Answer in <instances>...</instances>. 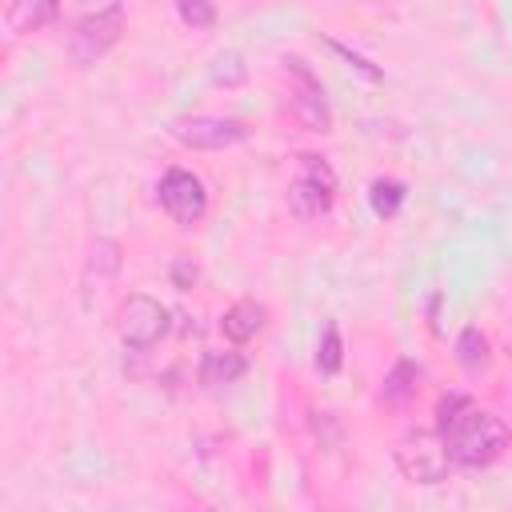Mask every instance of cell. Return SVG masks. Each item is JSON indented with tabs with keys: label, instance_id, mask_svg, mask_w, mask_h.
<instances>
[{
	"label": "cell",
	"instance_id": "obj_6",
	"mask_svg": "<svg viewBox=\"0 0 512 512\" xmlns=\"http://www.w3.org/2000/svg\"><path fill=\"white\" fill-rule=\"evenodd\" d=\"M156 200L160 208L176 220V224H200L204 212H208V192H204V180L188 168H168L156 184Z\"/></svg>",
	"mask_w": 512,
	"mask_h": 512
},
{
	"label": "cell",
	"instance_id": "obj_15",
	"mask_svg": "<svg viewBox=\"0 0 512 512\" xmlns=\"http://www.w3.org/2000/svg\"><path fill=\"white\" fill-rule=\"evenodd\" d=\"M404 184L400 180H372V188H368V200H372V212L376 216H396V208L404 204Z\"/></svg>",
	"mask_w": 512,
	"mask_h": 512
},
{
	"label": "cell",
	"instance_id": "obj_19",
	"mask_svg": "<svg viewBox=\"0 0 512 512\" xmlns=\"http://www.w3.org/2000/svg\"><path fill=\"white\" fill-rule=\"evenodd\" d=\"M508 356H512V336H508Z\"/></svg>",
	"mask_w": 512,
	"mask_h": 512
},
{
	"label": "cell",
	"instance_id": "obj_3",
	"mask_svg": "<svg viewBox=\"0 0 512 512\" xmlns=\"http://www.w3.org/2000/svg\"><path fill=\"white\" fill-rule=\"evenodd\" d=\"M336 172L324 156H300V176L288 184V212L296 220H320L332 212Z\"/></svg>",
	"mask_w": 512,
	"mask_h": 512
},
{
	"label": "cell",
	"instance_id": "obj_11",
	"mask_svg": "<svg viewBox=\"0 0 512 512\" xmlns=\"http://www.w3.org/2000/svg\"><path fill=\"white\" fill-rule=\"evenodd\" d=\"M260 328H264V308H260L256 300H236V304L224 312V320H220V332H224L232 344L252 340Z\"/></svg>",
	"mask_w": 512,
	"mask_h": 512
},
{
	"label": "cell",
	"instance_id": "obj_7",
	"mask_svg": "<svg viewBox=\"0 0 512 512\" xmlns=\"http://www.w3.org/2000/svg\"><path fill=\"white\" fill-rule=\"evenodd\" d=\"M172 132L180 144L200 148V152H220V148H232L244 140V124L232 116H188Z\"/></svg>",
	"mask_w": 512,
	"mask_h": 512
},
{
	"label": "cell",
	"instance_id": "obj_18",
	"mask_svg": "<svg viewBox=\"0 0 512 512\" xmlns=\"http://www.w3.org/2000/svg\"><path fill=\"white\" fill-rule=\"evenodd\" d=\"M192 280H196V264L176 260V264H172V284H176V288H192Z\"/></svg>",
	"mask_w": 512,
	"mask_h": 512
},
{
	"label": "cell",
	"instance_id": "obj_12",
	"mask_svg": "<svg viewBox=\"0 0 512 512\" xmlns=\"http://www.w3.org/2000/svg\"><path fill=\"white\" fill-rule=\"evenodd\" d=\"M244 372H248V360L240 352H204V360H200V380L208 388L236 384Z\"/></svg>",
	"mask_w": 512,
	"mask_h": 512
},
{
	"label": "cell",
	"instance_id": "obj_9",
	"mask_svg": "<svg viewBox=\"0 0 512 512\" xmlns=\"http://www.w3.org/2000/svg\"><path fill=\"white\" fill-rule=\"evenodd\" d=\"M120 272V244L116 240H92L88 248V260H84V276H80V288H84V304L92 308L96 296L108 292L112 276Z\"/></svg>",
	"mask_w": 512,
	"mask_h": 512
},
{
	"label": "cell",
	"instance_id": "obj_5",
	"mask_svg": "<svg viewBox=\"0 0 512 512\" xmlns=\"http://www.w3.org/2000/svg\"><path fill=\"white\" fill-rule=\"evenodd\" d=\"M116 332H120L124 348H132V352H148V348H156V344L164 340V332H168V312H164L160 300L136 292V296L124 300L120 320H116Z\"/></svg>",
	"mask_w": 512,
	"mask_h": 512
},
{
	"label": "cell",
	"instance_id": "obj_8",
	"mask_svg": "<svg viewBox=\"0 0 512 512\" xmlns=\"http://www.w3.org/2000/svg\"><path fill=\"white\" fill-rule=\"evenodd\" d=\"M288 68H292V76H296V92H292V112H296V120L308 128V132H328L332 128V108H328V100H324V88H320V80L304 68V60H288Z\"/></svg>",
	"mask_w": 512,
	"mask_h": 512
},
{
	"label": "cell",
	"instance_id": "obj_1",
	"mask_svg": "<svg viewBox=\"0 0 512 512\" xmlns=\"http://www.w3.org/2000/svg\"><path fill=\"white\" fill-rule=\"evenodd\" d=\"M436 432L444 436V448H448L452 464H460V468H488L512 444L508 424L496 412L476 408L460 392H448L436 404Z\"/></svg>",
	"mask_w": 512,
	"mask_h": 512
},
{
	"label": "cell",
	"instance_id": "obj_2",
	"mask_svg": "<svg viewBox=\"0 0 512 512\" xmlns=\"http://www.w3.org/2000/svg\"><path fill=\"white\" fill-rule=\"evenodd\" d=\"M392 460H396L400 476L412 480V484H440L448 476V464H452V456L444 448V436L424 432V428L404 432L392 448Z\"/></svg>",
	"mask_w": 512,
	"mask_h": 512
},
{
	"label": "cell",
	"instance_id": "obj_17",
	"mask_svg": "<svg viewBox=\"0 0 512 512\" xmlns=\"http://www.w3.org/2000/svg\"><path fill=\"white\" fill-rule=\"evenodd\" d=\"M176 12L188 28H212L216 24V0H176Z\"/></svg>",
	"mask_w": 512,
	"mask_h": 512
},
{
	"label": "cell",
	"instance_id": "obj_16",
	"mask_svg": "<svg viewBox=\"0 0 512 512\" xmlns=\"http://www.w3.org/2000/svg\"><path fill=\"white\" fill-rule=\"evenodd\" d=\"M340 364H344L340 328H336V324H324V340H320V352H316V368H320L324 376H332V372H340Z\"/></svg>",
	"mask_w": 512,
	"mask_h": 512
},
{
	"label": "cell",
	"instance_id": "obj_13",
	"mask_svg": "<svg viewBox=\"0 0 512 512\" xmlns=\"http://www.w3.org/2000/svg\"><path fill=\"white\" fill-rule=\"evenodd\" d=\"M488 360H492V352H488L484 332H480V328H464V332L456 336V364L476 376V372L488 368Z\"/></svg>",
	"mask_w": 512,
	"mask_h": 512
},
{
	"label": "cell",
	"instance_id": "obj_14",
	"mask_svg": "<svg viewBox=\"0 0 512 512\" xmlns=\"http://www.w3.org/2000/svg\"><path fill=\"white\" fill-rule=\"evenodd\" d=\"M416 380H420V368L412 360H400L388 376H384V400L388 404H408L416 396Z\"/></svg>",
	"mask_w": 512,
	"mask_h": 512
},
{
	"label": "cell",
	"instance_id": "obj_4",
	"mask_svg": "<svg viewBox=\"0 0 512 512\" xmlns=\"http://www.w3.org/2000/svg\"><path fill=\"white\" fill-rule=\"evenodd\" d=\"M120 32H124V12H120V4L84 12L80 24H76L72 36H68V56H72V64H76V68L96 64V60L120 40Z\"/></svg>",
	"mask_w": 512,
	"mask_h": 512
},
{
	"label": "cell",
	"instance_id": "obj_10",
	"mask_svg": "<svg viewBox=\"0 0 512 512\" xmlns=\"http://www.w3.org/2000/svg\"><path fill=\"white\" fill-rule=\"evenodd\" d=\"M56 12H60V0H8L4 24L12 36H28V32H40L44 24H52Z\"/></svg>",
	"mask_w": 512,
	"mask_h": 512
}]
</instances>
